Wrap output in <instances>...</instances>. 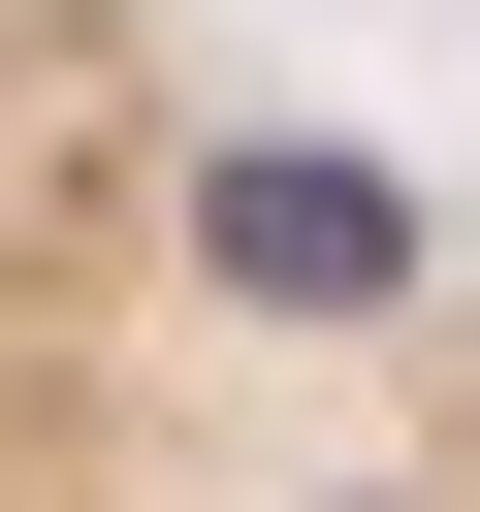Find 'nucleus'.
I'll return each mask as SVG.
<instances>
[{
	"instance_id": "f03ea898",
	"label": "nucleus",
	"mask_w": 480,
	"mask_h": 512,
	"mask_svg": "<svg viewBox=\"0 0 480 512\" xmlns=\"http://www.w3.org/2000/svg\"><path fill=\"white\" fill-rule=\"evenodd\" d=\"M160 224H192V288H224V320H288V352L416 320V192H384V160H288V128H224V160H160Z\"/></svg>"
},
{
	"instance_id": "f257e3e1",
	"label": "nucleus",
	"mask_w": 480,
	"mask_h": 512,
	"mask_svg": "<svg viewBox=\"0 0 480 512\" xmlns=\"http://www.w3.org/2000/svg\"><path fill=\"white\" fill-rule=\"evenodd\" d=\"M128 256H160V192L96 160V32L0 0V512H160V448H128Z\"/></svg>"
}]
</instances>
